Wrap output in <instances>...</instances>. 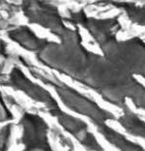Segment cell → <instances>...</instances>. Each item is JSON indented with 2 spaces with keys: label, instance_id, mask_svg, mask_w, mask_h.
I'll return each instance as SVG.
<instances>
[{
  "label": "cell",
  "instance_id": "cell-3",
  "mask_svg": "<svg viewBox=\"0 0 145 151\" xmlns=\"http://www.w3.org/2000/svg\"><path fill=\"white\" fill-rule=\"evenodd\" d=\"M62 93H63L62 97L65 99V102L67 103L69 107L80 114H83L90 118L96 127L105 124L106 121L116 120L113 113L102 109L97 103L79 94L77 91L72 90L70 88H67L66 90V87H65Z\"/></svg>",
  "mask_w": 145,
  "mask_h": 151
},
{
  "label": "cell",
  "instance_id": "cell-1",
  "mask_svg": "<svg viewBox=\"0 0 145 151\" xmlns=\"http://www.w3.org/2000/svg\"><path fill=\"white\" fill-rule=\"evenodd\" d=\"M75 44L74 62L67 69V74L120 109L126 108V100L130 99L136 108L145 109V87L132 74L105 55L86 50L80 36L75 38Z\"/></svg>",
  "mask_w": 145,
  "mask_h": 151
},
{
  "label": "cell",
  "instance_id": "cell-5",
  "mask_svg": "<svg viewBox=\"0 0 145 151\" xmlns=\"http://www.w3.org/2000/svg\"><path fill=\"white\" fill-rule=\"evenodd\" d=\"M117 121L130 135L145 139V121L132 111L128 106L123 109V115Z\"/></svg>",
  "mask_w": 145,
  "mask_h": 151
},
{
  "label": "cell",
  "instance_id": "cell-4",
  "mask_svg": "<svg viewBox=\"0 0 145 151\" xmlns=\"http://www.w3.org/2000/svg\"><path fill=\"white\" fill-rule=\"evenodd\" d=\"M97 129H98L101 135L105 137L108 142L116 146V148H118L120 151H145L143 147H141L136 142L127 139L126 137H124L118 132H116L115 130L110 128L106 123L103 125L97 126Z\"/></svg>",
  "mask_w": 145,
  "mask_h": 151
},
{
  "label": "cell",
  "instance_id": "cell-2",
  "mask_svg": "<svg viewBox=\"0 0 145 151\" xmlns=\"http://www.w3.org/2000/svg\"><path fill=\"white\" fill-rule=\"evenodd\" d=\"M119 16L109 19H95L88 17L83 10L72 13L69 22L75 20L90 33L103 50V55L120 65L132 75L145 78V43L137 37L119 41L116 33L121 28Z\"/></svg>",
  "mask_w": 145,
  "mask_h": 151
}]
</instances>
